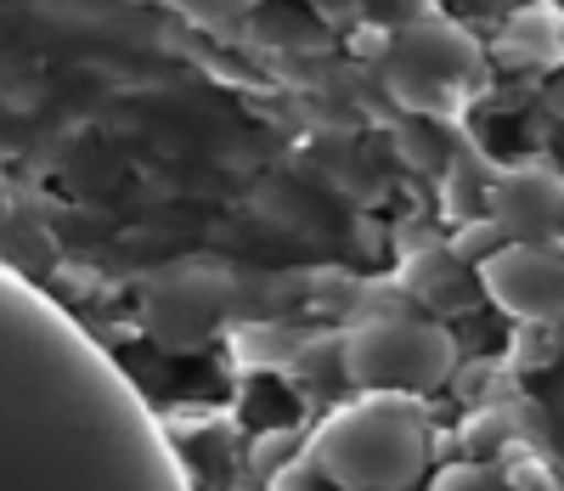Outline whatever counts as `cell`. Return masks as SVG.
I'll return each instance as SVG.
<instances>
[{
  "label": "cell",
  "instance_id": "4",
  "mask_svg": "<svg viewBox=\"0 0 564 491\" xmlns=\"http://www.w3.org/2000/svg\"><path fill=\"white\" fill-rule=\"evenodd\" d=\"M480 293L525 328L564 322V249L558 243H502L491 260L475 266Z\"/></svg>",
  "mask_w": 564,
  "mask_h": 491
},
{
  "label": "cell",
  "instance_id": "15",
  "mask_svg": "<svg viewBox=\"0 0 564 491\" xmlns=\"http://www.w3.org/2000/svg\"><path fill=\"white\" fill-rule=\"evenodd\" d=\"M558 440H564V424H558Z\"/></svg>",
  "mask_w": 564,
  "mask_h": 491
},
{
  "label": "cell",
  "instance_id": "11",
  "mask_svg": "<svg viewBox=\"0 0 564 491\" xmlns=\"http://www.w3.org/2000/svg\"><path fill=\"white\" fill-rule=\"evenodd\" d=\"M29 7L52 12L63 23H108V18H119L130 7V0H29Z\"/></svg>",
  "mask_w": 564,
  "mask_h": 491
},
{
  "label": "cell",
  "instance_id": "1",
  "mask_svg": "<svg viewBox=\"0 0 564 491\" xmlns=\"http://www.w3.org/2000/svg\"><path fill=\"white\" fill-rule=\"evenodd\" d=\"M0 491H193L135 384L18 271H0Z\"/></svg>",
  "mask_w": 564,
  "mask_h": 491
},
{
  "label": "cell",
  "instance_id": "6",
  "mask_svg": "<svg viewBox=\"0 0 564 491\" xmlns=\"http://www.w3.org/2000/svg\"><path fill=\"white\" fill-rule=\"evenodd\" d=\"M390 52H395V68H412V74H430L441 85H480L486 74V45L468 34L457 18L446 12H412L401 18V29H390Z\"/></svg>",
  "mask_w": 564,
  "mask_h": 491
},
{
  "label": "cell",
  "instance_id": "10",
  "mask_svg": "<svg viewBox=\"0 0 564 491\" xmlns=\"http://www.w3.org/2000/svg\"><path fill=\"white\" fill-rule=\"evenodd\" d=\"M502 243H508V237H502V226H497L491 215H480V221L468 215V221L457 226V237L446 243V249H452L463 266H480V260H491V255L502 249Z\"/></svg>",
  "mask_w": 564,
  "mask_h": 491
},
{
  "label": "cell",
  "instance_id": "7",
  "mask_svg": "<svg viewBox=\"0 0 564 491\" xmlns=\"http://www.w3.org/2000/svg\"><path fill=\"white\" fill-rule=\"evenodd\" d=\"M497 57L508 68H564V18L547 7H513L502 12Z\"/></svg>",
  "mask_w": 564,
  "mask_h": 491
},
{
  "label": "cell",
  "instance_id": "13",
  "mask_svg": "<svg viewBox=\"0 0 564 491\" xmlns=\"http://www.w3.org/2000/svg\"><path fill=\"white\" fill-rule=\"evenodd\" d=\"M547 108L564 119V68H553V79H547Z\"/></svg>",
  "mask_w": 564,
  "mask_h": 491
},
{
  "label": "cell",
  "instance_id": "3",
  "mask_svg": "<svg viewBox=\"0 0 564 491\" xmlns=\"http://www.w3.org/2000/svg\"><path fill=\"white\" fill-rule=\"evenodd\" d=\"M339 367L361 396H430L457 373V345L441 322L390 317L356 328L339 351Z\"/></svg>",
  "mask_w": 564,
  "mask_h": 491
},
{
  "label": "cell",
  "instance_id": "12",
  "mask_svg": "<svg viewBox=\"0 0 564 491\" xmlns=\"http://www.w3.org/2000/svg\"><path fill=\"white\" fill-rule=\"evenodd\" d=\"M305 7H316V12L327 18V23H356L367 0H305Z\"/></svg>",
  "mask_w": 564,
  "mask_h": 491
},
{
  "label": "cell",
  "instance_id": "8",
  "mask_svg": "<svg viewBox=\"0 0 564 491\" xmlns=\"http://www.w3.org/2000/svg\"><path fill=\"white\" fill-rule=\"evenodd\" d=\"M390 96H395L406 114H457L468 90L441 85V79H430V74H412V68H390Z\"/></svg>",
  "mask_w": 564,
  "mask_h": 491
},
{
  "label": "cell",
  "instance_id": "2",
  "mask_svg": "<svg viewBox=\"0 0 564 491\" xmlns=\"http://www.w3.org/2000/svg\"><path fill=\"white\" fill-rule=\"evenodd\" d=\"M305 463L339 491H406L430 463V413L417 396H361L311 435Z\"/></svg>",
  "mask_w": 564,
  "mask_h": 491
},
{
  "label": "cell",
  "instance_id": "5",
  "mask_svg": "<svg viewBox=\"0 0 564 491\" xmlns=\"http://www.w3.org/2000/svg\"><path fill=\"white\" fill-rule=\"evenodd\" d=\"M486 215L502 226L508 243H558L564 232V170L547 159H520L508 164L491 192H486Z\"/></svg>",
  "mask_w": 564,
  "mask_h": 491
},
{
  "label": "cell",
  "instance_id": "14",
  "mask_svg": "<svg viewBox=\"0 0 564 491\" xmlns=\"http://www.w3.org/2000/svg\"><path fill=\"white\" fill-rule=\"evenodd\" d=\"M463 7H468V12H513L520 0H463Z\"/></svg>",
  "mask_w": 564,
  "mask_h": 491
},
{
  "label": "cell",
  "instance_id": "9",
  "mask_svg": "<svg viewBox=\"0 0 564 491\" xmlns=\"http://www.w3.org/2000/svg\"><path fill=\"white\" fill-rule=\"evenodd\" d=\"M463 260L452 255V249H430L412 271H406V288L417 293V300H441V306H452V288L463 282Z\"/></svg>",
  "mask_w": 564,
  "mask_h": 491
}]
</instances>
